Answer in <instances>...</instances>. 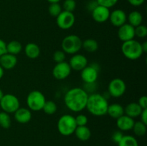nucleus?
I'll return each instance as SVG.
<instances>
[{"instance_id":"obj_1","label":"nucleus","mask_w":147,"mask_h":146,"mask_svg":"<svg viewBox=\"0 0 147 146\" xmlns=\"http://www.w3.org/2000/svg\"><path fill=\"white\" fill-rule=\"evenodd\" d=\"M88 95L86 90L73 87L67 91L64 96V103L70 111L79 113L86 109Z\"/></svg>"},{"instance_id":"obj_2","label":"nucleus","mask_w":147,"mask_h":146,"mask_svg":"<svg viewBox=\"0 0 147 146\" xmlns=\"http://www.w3.org/2000/svg\"><path fill=\"white\" fill-rule=\"evenodd\" d=\"M109 102L106 97L98 93L88 95L86 109L93 115L101 117L107 115Z\"/></svg>"},{"instance_id":"obj_3","label":"nucleus","mask_w":147,"mask_h":146,"mask_svg":"<svg viewBox=\"0 0 147 146\" xmlns=\"http://www.w3.org/2000/svg\"><path fill=\"white\" fill-rule=\"evenodd\" d=\"M121 49L123 56L130 60H138L144 54L142 49V43L134 39L123 42Z\"/></svg>"},{"instance_id":"obj_4","label":"nucleus","mask_w":147,"mask_h":146,"mask_svg":"<svg viewBox=\"0 0 147 146\" xmlns=\"http://www.w3.org/2000/svg\"><path fill=\"white\" fill-rule=\"evenodd\" d=\"M57 127L60 134L63 136H70L74 134L77 127L75 117L69 114L63 115L57 121Z\"/></svg>"},{"instance_id":"obj_5","label":"nucleus","mask_w":147,"mask_h":146,"mask_svg":"<svg viewBox=\"0 0 147 146\" xmlns=\"http://www.w3.org/2000/svg\"><path fill=\"white\" fill-rule=\"evenodd\" d=\"M82 40L76 34H70L63 38L61 43L62 50L65 54H77L82 49Z\"/></svg>"},{"instance_id":"obj_6","label":"nucleus","mask_w":147,"mask_h":146,"mask_svg":"<svg viewBox=\"0 0 147 146\" xmlns=\"http://www.w3.org/2000/svg\"><path fill=\"white\" fill-rule=\"evenodd\" d=\"M27 104L31 111H40L42 110L46 102L45 97L42 92L39 90H32L27 96Z\"/></svg>"},{"instance_id":"obj_7","label":"nucleus","mask_w":147,"mask_h":146,"mask_svg":"<svg viewBox=\"0 0 147 146\" xmlns=\"http://www.w3.org/2000/svg\"><path fill=\"white\" fill-rule=\"evenodd\" d=\"M0 107L5 113L9 114L14 113L20 107V100L14 94H5L0 100Z\"/></svg>"},{"instance_id":"obj_8","label":"nucleus","mask_w":147,"mask_h":146,"mask_svg":"<svg viewBox=\"0 0 147 146\" xmlns=\"http://www.w3.org/2000/svg\"><path fill=\"white\" fill-rule=\"evenodd\" d=\"M126 91V84L121 78H114L109 82L108 92L110 96L119 98L123 96Z\"/></svg>"},{"instance_id":"obj_9","label":"nucleus","mask_w":147,"mask_h":146,"mask_svg":"<svg viewBox=\"0 0 147 146\" xmlns=\"http://www.w3.org/2000/svg\"><path fill=\"white\" fill-rule=\"evenodd\" d=\"M75 22H76V17L73 12L63 10L61 13L56 17V23L57 27L61 29L67 30L72 28Z\"/></svg>"},{"instance_id":"obj_10","label":"nucleus","mask_w":147,"mask_h":146,"mask_svg":"<svg viewBox=\"0 0 147 146\" xmlns=\"http://www.w3.org/2000/svg\"><path fill=\"white\" fill-rule=\"evenodd\" d=\"M71 68L69 65L68 62H63L56 63L53 69L52 74L55 79L57 80H65L67 77L71 73Z\"/></svg>"},{"instance_id":"obj_11","label":"nucleus","mask_w":147,"mask_h":146,"mask_svg":"<svg viewBox=\"0 0 147 146\" xmlns=\"http://www.w3.org/2000/svg\"><path fill=\"white\" fill-rule=\"evenodd\" d=\"M80 72V77L86 84H93L98 77V69L93 65H87Z\"/></svg>"},{"instance_id":"obj_12","label":"nucleus","mask_w":147,"mask_h":146,"mask_svg":"<svg viewBox=\"0 0 147 146\" xmlns=\"http://www.w3.org/2000/svg\"><path fill=\"white\" fill-rule=\"evenodd\" d=\"M110 12V9L98 4L91 11L92 18L97 23H104L109 20Z\"/></svg>"},{"instance_id":"obj_13","label":"nucleus","mask_w":147,"mask_h":146,"mask_svg":"<svg viewBox=\"0 0 147 146\" xmlns=\"http://www.w3.org/2000/svg\"><path fill=\"white\" fill-rule=\"evenodd\" d=\"M109 20L112 25L119 28V27L126 23L127 14L123 9H116L111 11Z\"/></svg>"},{"instance_id":"obj_14","label":"nucleus","mask_w":147,"mask_h":146,"mask_svg":"<svg viewBox=\"0 0 147 146\" xmlns=\"http://www.w3.org/2000/svg\"><path fill=\"white\" fill-rule=\"evenodd\" d=\"M88 59L81 54H75L72 55L69 60V65L71 70L75 71H81L88 65Z\"/></svg>"},{"instance_id":"obj_15","label":"nucleus","mask_w":147,"mask_h":146,"mask_svg":"<svg viewBox=\"0 0 147 146\" xmlns=\"http://www.w3.org/2000/svg\"><path fill=\"white\" fill-rule=\"evenodd\" d=\"M118 37L123 42L134 40L135 37V28L129 23H125L119 27Z\"/></svg>"},{"instance_id":"obj_16","label":"nucleus","mask_w":147,"mask_h":146,"mask_svg":"<svg viewBox=\"0 0 147 146\" xmlns=\"http://www.w3.org/2000/svg\"><path fill=\"white\" fill-rule=\"evenodd\" d=\"M14 114L15 120L20 124L28 123L31 120L32 117L31 110L27 107H20L16 110Z\"/></svg>"},{"instance_id":"obj_17","label":"nucleus","mask_w":147,"mask_h":146,"mask_svg":"<svg viewBox=\"0 0 147 146\" xmlns=\"http://www.w3.org/2000/svg\"><path fill=\"white\" fill-rule=\"evenodd\" d=\"M134 123L135 121L133 118L125 114L116 119V126L118 129L122 132L129 131L132 130Z\"/></svg>"},{"instance_id":"obj_18","label":"nucleus","mask_w":147,"mask_h":146,"mask_svg":"<svg viewBox=\"0 0 147 146\" xmlns=\"http://www.w3.org/2000/svg\"><path fill=\"white\" fill-rule=\"evenodd\" d=\"M17 64V56L7 52L0 57V66L4 70H11L16 67Z\"/></svg>"},{"instance_id":"obj_19","label":"nucleus","mask_w":147,"mask_h":146,"mask_svg":"<svg viewBox=\"0 0 147 146\" xmlns=\"http://www.w3.org/2000/svg\"><path fill=\"white\" fill-rule=\"evenodd\" d=\"M142 108L137 102H130L124 107V114L134 119L139 117L142 112Z\"/></svg>"},{"instance_id":"obj_20","label":"nucleus","mask_w":147,"mask_h":146,"mask_svg":"<svg viewBox=\"0 0 147 146\" xmlns=\"http://www.w3.org/2000/svg\"><path fill=\"white\" fill-rule=\"evenodd\" d=\"M107 115H109L111 118L118 119L124 115V107L119 103H113L109 104L107 110Z\"/></svg>"},{"instance_id":"obj_21","label":"nucleus","mask_w":147,"mask_h":146,"mask_svg":"<svg viewBox=\"0 0 147 146\" xmlns=\"http://www.w3.org/2000/svg\"><path fill=\"white\" fill-rule=\"evenodd\" d=\"M24 54L30 59H37L40 54V48L37 44L30 42L27 44L24 49Z\"/></svg>"},{"instance_id":"obj_22","label":"nucleus","mask_w":147,"mask_h":146,"mask_svg":"<svg viewBox=\"0 0 147 146\" xmlns=\"http://www.w3.org/2000/svg\"><path fill=\"white\" fill-rule=\"evenodd\" d=\"M76 137L80 141H88L91 137V131L87 126H77L74 132Z\"/></svg>"},{"instance_id":"obj_23","label":"nucleus","mask_w":147,"mask_h":146,"mask_svg":"<svg viewBox=\"0 0 147 146\" xmlns=\"http://www.w3.org/2000/svg\"><path fill=\"white\" fill-rule=\"evenodd\" d=\"M127 21L129 24L133 26L134 27H136L140 24H142L143 16L140 11L136 10L132 11L129 13V15H127Z\"/></svg>"},{"instance_id":"obj_24","label":"nucleus","mask_w":147,"mask_h":146,"mask_svg":"<svg viewBox=\"0 0 147 146\" xmlns=\"http://www.w3.org/2000/svg\"><path fill=\"white\" fill-rule=\"evenodd\" d=\"M22 50L21 42L17 40H12L7 44V52L13 55H17Z\"/></svg>"},{"instance_id":"obj_25","label":"nucleus","mask_w":147,"mask_h":146,"mask_svg":"<svg viewBox=\"0 0 147 146\" xmlns=\"http://www.w3.org/2000/svg\"><path fill=\"white\" fill-rule=\"evenodd\" d=\"M82 48L88 52H95L98 49V43L94 39H86L82 42Z\"/></svg>"},{"instance_id":"obj_26","label":"nucleus","mask_w":147,"mask_h":146,"mask_svg":"<svg viewBox=\"0 0 147 146\" xmlns=\"http://www.w3.org/2000/svg\"><path fill=\"white\" fill-rule=\"evenodd\" d=\"M146 125H147L142 123V121L135 122L133 127H132V130L135 135L138 136V137H142V136L145 135L147 130Z\"/></svg>"},{"instance_id":"obj_27","label":"nucleus","mask_w":147,"mask_h":146,"mask_svg":"<svg viewBox=\"0 0 147 146\" xmlns=\"http://www.w3.org/2000/svg\"><path fill=\"white\" fill-rule=\"evenodd\" d=\"M118 146H139L137 140L133 135H123V138L118 144Z\"/></svg>"},{"instance_id":"obj_28","label":"nucleus","mask_w":147,"mask_h":146,"mask_svg":"<svg viewBox=\"0 0 147 146\" xmlns=\"http://www.w3.org/2000/svg\"><path fill=\"white\" fill-rule=\"evenodd\" d=\"M57 110V106L56 103L53 100H46L44 106L42 107V110L45 114L52 115L55 114Z\"/></svg>"},{"instance_id":"obj_29","label":"nucleus","mask_w":147,"mask_h":146,"mask_svg":"<svg viewBox=\"0 0 147 146\" xmlns=\"http://www.w3.org/2000/svg\"><path fill=\"white\" fill-rule=\"evenodd\" d=\"M11 124V120L9 114L4 111L0 112V126L4 129H8Z\"/></svg>"},{"instance_id":"obj_30","label":"nucleus","mask_w":147,"mask_h":146,"mask_svg":"<svg viewBox=\"0 0 147 146\" xmlns=\"http://www.w3.org/2000/svg\"><path fill=\"white\" fill-rule=\"evenodd\" d=\"M62 11H63V8H62V6L60 5V3L50 4L48 7V13L53 17L56 18L61 13Z\"/></svg>"},{"instance_id":"obj_31","label":"nucleus","mask_w":147,"mask_h":146,"mask_svg":"<svg viewBox=\"0 0 147 146\" xmlns=\"http://www.w3.org/2000/svg\"><path fill=\"white\" fill-rule=\"evenodd\" d=\"M63 10L73 12L76 8V1L75 0H65L62 5Z\"/></svg>"},{"instance_id":"obj_32","label":"nucleus","mask_w":147,"mask_h":146,"mask_svg":"<svg viewBox=\"0 0 147 146\" xmlns=\"http://www.w3.org/2000/svg\"><path fill=\"white\" fill-rule=\"evenodd\" d=\"M135 28V37L145 38L147 36V27L144 24H140Z\"/></svg>"},{"instance_id":"obj_33","label":"nucleus","mask_w":147,"mask_h":146,"mask_svg":"<svg viewBox=\"0 0 147 146\" xmlns=\"http://www.w3.org/2000/svg\"><path fill=\"white\" fill-rule=\"evenodd\" d=\"M53 61L55 63L63 62L65 61L66 54L63 50H57L53 53Z\"/></svg>"},{"instance_id":"obj_34","label":"nucleus","mask_w":147,"mask_h":146,"mask_svg":"<svg viewBox=\"0 0 147 146\" xmlns=\"http://www.w3.org/2000/svg\"><path fill=\"white\" fill-rule=\"evenodd\" d=\"M76 123L77 126H85L88 124V117L84 114H79L75 117Z\"/></svg>"},{"instance_id":"obj_35","label":"nucleus","mask_w":147,"mask_h":146,"mask_svg":"<svg viewBox=\"0 0 147 146\" xmlns=\"http://www.w3.org/2000/svg\"><path fill=\"white\" fill-rule=\"evenodd\" d=\"M98 5L103 6L105 7L110 9L114 7L118 3L119 0H96Z\"/></svg>"},{"instance_id":"obj_36","label":"nucleus","mask_w":147,"mask_h":146,"mask_svg":"<svg viewBox=\"0 0 147 146\" xmlns=\"http://www.w3.org/2000/svg\"><path fill=\"white\" fill-rule=\"evenodd\" d=\"M123 132L121 131V130H116V131L113 132V134L111 135V140L113 143H116V144H119V142L121 140V139L123 138Z\"/></svg>"},{"instance_id":"obj_37","label":"nucleus","mask_w":147,"mask_h":146,"mask_svg":"<svg viewBox=\"0 0 147 146\" xmlns=\"http://www.w3.org/2000/svg\"><path fill=\"white\" fill-rule=\"evenodd\" d=\"M137 103L139 104V106L142 107V110L147 109V97H146V96L143 95V96H142V97H139V101H138Z\"/></svg>"},{"instance_id":"obj_38","label":"nucleus","mask_w":147,"mask_h":146,"mask_svg":"<svg viewBox=\"0 0 147 146\" xmlns=\"http://www.w3.org/2000/svg\"><path fill=\"white\" fill-rule=\"evenodd\" d=\"M7 53V43L0 39V57Z\"/></svg>"},{"instance_id":"obj_39","label":"nucleus","mask_w":147,"mask_h":146,"mask_svg":"<svg viewBox=\"0 0 147 146\" xmlns=\"http://www.w3.org/2000/svg\"><path fill=\"white\" fill-rule=\"evenodd\" d=\"M127 1L133 7H139L144 3L145 0H127Z\"/></svg>"},{"instance_id":"obj_40","label":"nucleus","mask_w":147,"mask_h":146,"mask_svg":"<svg viewBox=\"0 0 147 146\" xmlns=\"http://www.w3.org/2000/svg\"><path fill=\"white\" fill-rule=\"evenodd\" d=\"M139 117H140L141 118L140 121H142V123H144V124L147 125V109H145V110H142V113H141Z\"/></svg>"},{"instance_id":"obj_41","label":"nucleus","mask_w":147,"mask_h":146,"mask_svg":"<svg viewBox=\"0 0 147 146\" xmlns=\"http://www.w3.org/2000/svg\"><path fill=\"white\" fill-rule=\"evenodd\" d=\"M97 5H98V4H97V2H96V0L90 1V2H89V4H88V9H90V11H92V10H93V9H94Z\"/></svg>"},{"instance_id":"obj_42","label":"nucleus","mask_w":147,"mask_h":146,"mask_svg":"<svg viewBox=\"0 0 147 146\" xmlns=\"http://www.w3.org/2000/svg\"><path fill=\"white\" fill-rule=\"evenodd\" d=\"M142 49L144 53L147 52V42L145 41L143 43H142Z\"/></svg>"},{"instance_id":"obj_43","label":"nucleus","mask_w":147,"mask_h":146,"mask_svg":"<svg viewBox=\"0 0 147 146\" xmlns=\"http://www.w3.org/2000/svg\"><path fill=\"white\" fill-rule=\"evenodd\" d=\"M4 69L0 66V80H1L3 77V76H4Z\"/></svg>"},{"instance_id":"obj_44","label":"nucleus","mask_w":147,"mask_h":146,"mask_svg":"<svg viewBox=\"0 0 147 146\" xmlns=\"http://www.w3.org/2000/svg\"><path fill=\"white\" fill-rule=\"evenodd\" d=\"M50 4H53V3H59L61 0H47Z\"/></svg>"},{"instance_id":"obj_45","label":"nucleus","mask_w":147,"mask_h":146,"mask_svg":"<svg viewBox=\"0 0 147 146\" xmlns=\"http://www.w3.org/2000/svg\"><path fill=\"white\" fill-rule=\"evenodd\" d=\"M4 92H3V91H2V90H1V89H0V100H1V98H2L3 97V96H4Z\"/></svg>"}]
</instances>
